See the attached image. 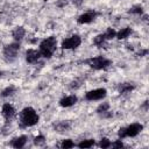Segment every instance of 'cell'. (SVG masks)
<instances>
[{"label": "cell", "mask_w": 149, "mask_h": 149, "mask_svg": "<svg viewBox=\"0 0 149 149\" xmlns=\"http://www.w3.org/2000/svg\"><path fill=\"white\" fill-rule=\"evenodd\" d=\"M38 120H40V116H38L37 112L30 106L24 107L20 112V126L22 128L33 127L38 122Z\"/></svg>", "instance_id": "1"}, {"label": "cell", "mask_w": 149, "mask_h": 149, "mask_svg": "<svg viewBox=\"0 0 149 149\" xmlns=\"http://www.w3.org/2000/svg\"><path fill=\"white\" fill-rule=\"evenodd\" d=\"M56 48H57V38L55 36H49L40 43V49L38 50H40L42 57L51 58V56L56 51Z\"/></svg>", "instance_id": "2"}, {"label": "cell", "mask_w": 149, "mask_h": 149, "mask_svg": "<svg viewBox=\"0 0 149 149\" xmlns=\"http://www.w3.org/2000/svg\"><path fill=\"white\" fill-rule=\"evenodd\" d=\"M143 129V125L140 122H133L127 127H121L118 132L119 139H125V137H135L137 136Z\"/></svg>", "instance_id": "3"}, {"label": "cell", "mask_w": 149, "mask_h": 149, "mask_svg": "<svg viewBox=\"0 0 149 149\" xmlns=\"http://www.w3.org/2000/svg\"><path fill=\"white\" fill-rule=\"evenodd\" d=\"M85 63L94 69V70H105L107 68H109L112 65V61H109L108 58L104 57V56H95V57H91L85 61Z\"/></svg>", "instance_id": "4"}, {"label": "cell", "mask_w": 149, "mask_h": 149, "mask_svg": "<svg viewBox=\"0 0 149 149\" xmlns=\"http://www.w3.org/2000/svg\"><path fill=\"white\" fill-rule=\"evenodd\" d=\"M20 48H21L20 42H16V41L7 44L2 50V55H3V58L6 59V62H9V63L14 62L17 58V54L20 51Z\"/></svg>", "instance_id": "5"}, {"label": "cell", "mask_w": 149, "mask_h": 149, "mask_svg": "<svg viewBox=\"0 0 149 149\" xmlns=\"http://www.w3.org/2000/svg\"><path fill=\"white\" fill-rule=\"evenodd\" d=\"M81 44V37L79 35H72L70 37H66L62 41V48L70 50V49H76Z\"/></svg>", "instance_id": "6"}, {"label": "cell", "mask_w": 149, "mask_h": 149, "mask_svg": "<svg viewBox=\"0 0 149 149\" xmlns=\"http://www.w3.org/2000/svg\"><path fill=\"white\" fill-rule=\"evenodd\" d=\"M107 95V91L106 88H94V90H91L88 92L85 93V99L88 100V101H97V100H102Z\"/></svg>", "instance_id": "7"}, {"label": "cell", "mask_w": 149, "mask_h": 149, "mask_svg": "<svg viewBox=\"0 0 149 149\" xmlns=\"http://www.w3.org/2000/svg\"><path fill=\"white\" fill-rule=\"evenodd\" d=\"M98 13L94 12V10H87L85 13H83L81 15L78 16L77 19V22L79 24H87V23H91L95 17H97Z\"/></svg>", "instance_id": "8"}, {"label": "cell", "mask_w": 149, "mask_h": 149, "mask_svg": "<svg viewBox=\"0 0 149 149\" xmlns=\"http://www.w3.org/2000/svg\"><path fill=\"white\" fill-rule=\"evenodd\" d=\"M1 114H2V116H3L7 121H10V120H13V118L15 116L16 112H15V108H14L13 105H10L9 102H6V104L2 105Z\"/></svg>", "instance_id": "9"}, {"label": "cell", "mask_w": 149, "mask_h": 149, "mask_svg": "<svg viewBox=\"0 0 149 149\" xmlns=\"http://www.w3.org/2000/svg\"><path fill=\"white\" fill-rule=\"evenodd\" d=\"M41 57L42 56H41L40 50H36V49H28L26 52V61L29 64H34V63L38 62Z\"/></svg>", "instance_id": "10"}, {"label": "cell", "mask_w": 149, "mask_h": 149, "mask_svg": "<svg viewBox=\"0 0 149 149\" xmlns=\"http://www.w3.org/2000/svg\"><path fill=\"white\" fill-rule=\"evenodd\" d=\"M77 101H78L77 95H74V94H70V95L63 97V98L59 100V106L65 107V108H66V107H71V106H73Z\"/></svg>", "instance_id": "11"}, {"label": "cell", "mask_w": 149, "mask_h": 149, "mask_svg": "<svg viewBox=\"0 0 149 149\" xmlns=\"http://www.w3.org/2000/svg\"><path fill=\"white\" fill-rule=\"evenodd\" d=\"M28 141V137L26 135H20L17 137H14L12 141H10V146L15 149H20V148H23L26 146Z\"/></svg>", "instance_id": "12"}, {"label": "cell", "mask_w": 149, "mask_h": 149, "mask_svg": "<svg viewBox=\"0 0 149 149\" xmlns=\"http://www.w3.org/2000/svg\"><path fill=\"white\" fill-rule=\"evenodd\" d=\"M70 128H71V122H70L69 120L58 121L57 123H55V125H54V129H55V132H58V133L68 132Z\"/></svg>", "instance_id": "13"}, {"label": "cell", "mask_w": 149, "mask_h": 149, "mask_svg": "<svg viewBox=\"0 0 149 149\" xmlns=\"http://www.w3.org/2000/svg\"><path fill=\"white\" fill-rule=\"evenodd\" d=\"M135 90V84L133 83H121L118 86V91L120 94H128Z\"/></svg>", "instance_id": "14"}, {"label": "cell", "mask_w": 149, "mask_h": 149, "mask_svg": "<svg viewBox=\"0 0 149 149\" xmlns=\"http://www.w3.org/2000/svg\"><path fill=\"white\" fill-rule=\"evenodd\" d=\"M24 35H26V30L23 27H15L12 31V36H13L14 41H16V42H20L24 37Z\"/></svg>", "instance_id": "15"}, {"label": "cell", "mask_w": 149, "mask_h": 149, "mask_svg": "<svg viewBox=\"0 0 149 149\" xmlns=\"http://www.w3.org/2000/svg\"><path fill=\"white\" fill-rule=\"evenodd\" d=\"M133 33V29L130 27H125V28H121L119 31H116V35L115 37L119 38V40H125L127 37H129Z\"/></svg>", "instance_id": "16"}, {"label": "cell", "mask_w": 149, "mask_h": 149, "mask_svg": "<svg viewBox=\"0 0 149 149\" xmlns=\"http://www.w3.org/2000/svg\"><path fill=\"white\" fill-rule=\"evenodd\" d=\"M16 86L15 85H9V86H7V87H5L2 91H1V93H0V95L2 97V98H8V97H12V95H14L15 93H16Z\"/></svg>", "instance_id": "17"}, {"label": "cell", "mask_w": 149, "mask_h": 149, "mask_svg": "<svg viewBox=\"0 0 149 149\" xmlns=\"http://www.w3.org/2000/svg\"><path fill=\"white\" fill-rule=\"evenodd\" d=\"M106 41H107V40L105 38V35H104V34H99V35H97V36L93 38V44L97 45V47H99V48H101V47L105 44Z\"/></svg>", "instance_id": "18"}, {"label": "cell", "mask_w": 149, "mask_h": 149, "mask_svg": "<svg viewBox=\"0 0 149 149\" xmlns=\"http://www.w3.org/2000/svg\"><path fill=\"white\" fill-rule=\"evenodd\" d=\"M94 144H95V141H94L93 139H86V140L80 141L77 146L83 149V148H91V147H93Z\"/></svg>", "instance_id": "19"}, {"label": "cell", "mask_w": 149, "mask_h": 149, "mask_svg": "<svg viewBox=\"0 0 149 149\" xmlns=\"http://www.w3.org/2000/svg\"><path fill=\"white\" fill-rule=\"evenodd\" d=\"M107 111H109V104H108L107 101L101 102V104H100V105L97 107V113H98L99 115H101V114L106 113Z\"/></svg>", "instance_id": "20"}, {"label": "cell", "mask_w": 149, "mask_h": 149, "mask_svg": "<svg viewBox=\"0 0 149 149\" xmlns=\"http://www.w3.org/2000/svg\"><path fill=\"white\" fill-rule=\"evenodd\" d=\"M128 12H129L130 14L141 15V14H143V7H142L141 5H134V6H132V7L129 8Z\"/></svg>", "instance_id": "21"}, {"label": "cell", "mask_w": 149, "mask_h": 149, "mask_svg": "<svg viewBox=\"0 0 149 149\" xmlns=\"http://www.w3.org/2000/svg\"><path fill=\"white\" fill-rule=\"evenodd\" d=\"M74 146H76V144H74V142H73L71 139H65V140H63L62 143H61V148H63V149L73 148Z\"/></svg>", "instance_id": "22"}, {"label": "cell", "mask_w": 149, "mask_h": 149, "mask_svg": "<svg viewBox=\"0 0 149 149\" xmlns=\"http://www.w3.org/2000/svg\"><path fill=\"white\" fill-rule=\"evenodd\" d=\"M44 143H45V137H44L42 134H38L37 136H35V139H34V144H35V146L41 147V146H43Z\"/></svg>", "instance_id": "23"}, {"label": "cell", "mask_w": 149, "mask_h": 149, "mask_svg": "<svg viewBox=\"0 0 149 149\" xmlns=\"http://www.w3.org/2000/svg\"><path fill=\"white\" fill-rule=\"evenodd\" d=\"M104 35H105V38H106V40H112V38L115 37L116 31H115L113 28H107V30L104 33Z\"/></svg>", "instance_id": "24"}, {"label": "cell", "mask_w": 149, "mask_h": 149, "mask_svg": "<svg viewBox=\"0 0 149 149\" xmlns=\"http://www.w3.org/2000/svg\"><path fill=\"white\" fill-rule=\"evenodd\" d=\"M111 144H112V142H111L107 137H102V139L99 141V143H98V146H99L100 148H109Z\"/></svg>", "instance_id": "25"}, {"label": "cell", "mask_w": 149, "mask_h": 149, "mask_svg": "<svg viewBox=\"0 0 149 149\" xmlns=\"http://www.w3.org/2000/svg\"><path fill=\"white\" fill-rule=\"evenodd\" d=\"M111 147H113V148H122V147H123V143H122L121 139H119V140H116L115 142H113V143L111 144Z\"/></svg>", "instance_id": "26"}, {"label": "cell", "mask_w": 149, "mask_h": 149, "mask_svg": "<svg viewBox=\"0 0 149 149\" xmlns=\"http://www.w3.org/2000/svg\"><path fill=\"white\" fill-rule=\"evenodd\" d=\"M66 3H68L66 0H58V1L56 2V5H57L58 7H64V6H66Z\"/></svg>", "instance_id": "27"}, {"label": "cell", "mask_w": 149, "mask_h": 149, "mask_svg": "<svg viewBox=\"0 0 149 149\" xmlns=\"http://www.w3.org/2000/svg\"><path fill=\"white\" fill-rule=\"evenodd\" d=\"M71 2H72L74 6H81V3L84 2V0H71Z\"/></svg>", "instance_id": "28"}, {"label": "cell", "mask_w": 149, "mask_h": 149, "mask_svg": "<svg viewBox=\"0 0 149 149\" xmlns=\"http://www.w3.org/2000/svg\"><path fill=\"white\" fill-rule=\"evenodd\" d=\"M147 54H148V50H147V49H143V50H141V51L139 52L140 57H143V56H146Z\"/></svg>", "instance_id": "29"}, {"label": "cell", "mask_w": 149, "mask_h": 149, "mask_svg": "<svg viewBox=\"0 0 149 149\" xmlns=\"http://www.w3.org/2000/svg\"><path fill=\"white\" fill-rule=\"evenodd\" d=\"M1 76H2V71L0 70V77H1Z\"/></svg>", "instance_id": "30"}]
</instances>
